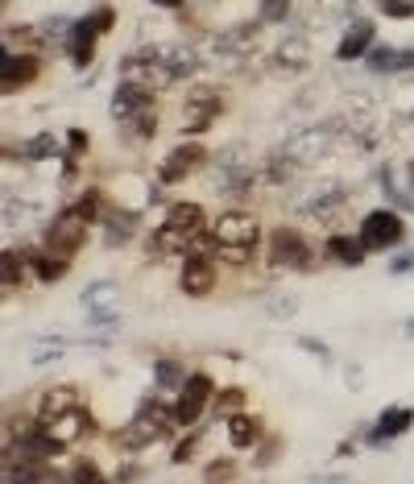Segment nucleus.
<instances>
[{
    "label": "nucleus",
    "mask_w": 414,
    "mask_h": 484,
    "mask_svg": "<svg viewBox=\"0 0 414 484\" xmlns=\"http://www.w3.org/2000/svg\"><path fill=\"white\" fill-rule=\"evenodd\" d=\"M212 233H216V261L228 265V270H249L257 257V249H261V220H257L253 212H240V207H228V212H220L216 220H212Z\"/></svg>",
    "instance_id": "obj_1"
},
{
    "label": "nucleus",
    "mask_w": 414,
    "mask_h": 484,
    "mask_svg": "<svg viewBox=\"0 0 414 484\" xmlns=\"http://www.w3.org/2000/svg\"><path fill=\"white\" fill-rule=\"evenodd\" d=\"M207 228V212L203 204H191V199H183V204H174L166 212V220L149 233V252L154 257H187L191 241H195L199 233Z\"/></svg>",
    "instance_id": "obj_2"
},
{
    "label": "nucleus",
    "mask_w": 414,
    "mask_h": 484,
    "mask_svg": "<svg viewBox=\"0 0 414 484\" xmlns=\"http://www.w3.org/2000/svg\"><path fill=\"white\" fill-rule=\"evenodd\" d=\"M112 30H117V5H108V0L96 5L91 13H83L80 21H71L67 33H62V46H67V59L75 62V71L96 62V42Z\"/></svg>",
    "instance_id": "obj_3"
},
{
    "label": "nucleus",
    "mask_w": 414,
    "mask_h": 484,
    "mask_svg": "<svg viewBox=\"0 0 414 484\" xmlns=\"http://www.w3.org/2000/svg\"><path fill=\"white\" fill-rule=\"evenodd\" d=\"M266 261L274 265V270L315 273L319 270V252H315V244L306 241V233H298L295 223H278L274 233L266 236Z\"/></svg>",
    "instance_id": "obj_4"
},
{
    "label": "nucleus",
    "mask_w": 414,
    "mask_h": 484,
    "mask_svg": "<svg viewBox=\"0 0 414 484\" xmlns=\"http://www.w3.org/2000/svg\"><path fill=\"white\" fill-rule=\"evenodd\" d=\"M224 108H228L224 88H216V83H195V88L187 91V100H183V133L187 137L207 133Z\"/></svg>",
    "instance_id": "obj_5"
},
{
    "label": "nucleus",
    "mask_w": 414,
    "mask_h": 484,
    "mask_svg": "<svg viewBox=\"0 0 414 484\" xmlns=\"http://www.w3.org/2000/svg\"><path fill=\"white\" fill-rule=\"evenodd\" d=\"M220 385L212 373H191L187 385L174 394V422L178 431H191L203 414H212V402H216Z\"/></svg>",
    "instance_id": "obj_6"
},
{
    "label": "nucleus",
    "mask_w": 414,
    "mask_h": 484,
    "mask_svg": "<svg viewBox=\"0 0 414 484\" xmlns=\"http://www.w3.org/2000/svg\"><path fill=\"white\" fill-rule=\"evenodd\" d=\"M88 228H91V223H83L80 215L71 212V207H62V212L46 223L42 249H50L54 257H67V261H75V257L83 252V244H88Z\"/></svg>",
    "instance_id": "obj_7"
},
{
    "label": "nucleus",
    "mask_w": 414,
    "mask_h": 484,
    "mask_svg": "<svg viewBox=\"0 0 414 484\" xmlns=\"http://www.w3.org/2000/svg\"><path fill=\"white\" fill-rule=\"evenodd\" d=\"M203 166H212V154H207V146L199 141V137H187V141H178V146L170 149L166 157H162L158 183L162 186H178V183H187L195 170H203Z\"/></svg>",
    "instance_id": "obj_8"
},
{
    "label": "nucleus",
    "mask_w": 414,
    "mask_h": 484,
    "mask_svg": "<svg viewBox=\"0 0 414 484\" xmlns=\"http://www.w3.org/2000/svg\"><path fill=\"white\" fill-rule=\"evenodd\" d=\"M361 241L369 252H390L406 241V220L390 207H373V212L361 220Z\"/></svg>",
    "instance_id": "obj_9"
},
{
    "label": "nucleus",
    "mask_w": 414,
    "mask_h": 484,
    "mask_svg": "<svg viewBox=\"0 0 414 484\" xmlns=\"http://www.w3.org/2000/svg\"><path fill=\"white\" fill-rule=\"evenodd\" d=\"M42 67L46 62L33 54V50H5V75H0V91L5 96H21L30 91L42 79Z\"/></svg>",
    "instance_id": "obj_10"
},
{
    "label": "nucleus",
    "mask_w": 414,
    "mask_h": 484,
    "mask_svg": "<svg viewBox=\"0 0 414 484\" xmlns=\"http://www.w3.org/2000/svg\"><path fill=\"white\" fill-rule=\"evenodd\" d=\"M158 91L149 88V83H141V79H120L117 91H112V117H117V125H128V120H137L141 112H149V108H158Z\"/></svg>",
    "instance_id": "obj_11"
},
{
    "label": "nucleus",
    "mask_w": 414,
    "mask_h": 484,
    "mask_svg": "<svg viewBox=\"0 0 414 484\" xmlns=\"http://www.w3.org/2000/svg\"><path fill=\"white\" fill-rule=\"evenodd\" d=\"M220 261L212 257H183L178 265V290L187 294V299H212L220 286Z\"/></svg>",
    "instance_id": "obj_12"
},
{
    "label": "nucleus",
    "mask_w": 414,
    "mask_h": 484,
    "mask_svg": "<svg viewBox=\"0 0 414 484\" xmlns=\"http://www.w3.org/2000/svg\"><path fill=\"white\" fill-rule=\"evenodd\" d=\"M327 265H344V270H361L369 261V249L361 241V233H327L324 241Z\"/></svg>",
    "instance_id": "obj_13"
},
{
    "label": "nucleus",
    "mask_w": 414,
    "mask_h": 484,
    "mask_svg": "<svg viewBox=\"0 0 414 484\" xmlns=\"http://www.w3.org/2000/svg\"><path fill=\"white\" fill-rule=\"evenodd\" d=\"M410 426H414V410L410 406H385L381 414H377V422L365 431V443L369 447H385L390 439H402Z\"/></svg>",
    "instance_id": "obj_14"
},
{
    "label": "nucleus",
    "mask_w": 414,
    "mask_h": 484,
    "mask_svg": "<svg viewBox=\"0 0 414 484\" xmlns=\"http://www.w3.org/2000/svg\"><path fill=\"white\" fill-rule=\"evenodd\" d=\"M332 141H335V137L327 133V128H303V133H290L287 137L282 154L295 157L298 166H311V162H319V157L332 149Z\"/></svg>",
    "instance_id": "obj_15"
},
{
    "label": "nucleus",
    "mask_w": 414,
    "mask_h": 484,
    "mask_svg": "<svg viewBox=\"0 0 414 484\" xmlns=\"http://www.w3.org/2000/svg\"><path fill=\"white\" fill-rule=\"evenodd\" d=\"M46 426V435L59 443V451H67V447H75L80 439H88L96 426H91V414H88V406H80V410H71V414H62V418H54V422H42Z\"/></svg>",
    "instance_id": "obj_16"
},
{
    "label": "nucleus",
    "mask_w": 414,
    "mask_h": 484,
    "mask_svg": "<svg viewBox=\"0 0 414 484\" xmlns=\"http://www.w3.org/2000/svg\"><path fill=\"white\" fill-rule=\"evenodd\" d=\"M373 46H377V25L373 21H353L348 33L340 38V46H335V59L340 62H361Z\"/></svg>",
    "instance_id": "obj_17"
},
{
    "label": "nucleus",
    "mask_w": 414,
    "mask_h": 484,
    "mask_svg": "<svg viewBox=\"0 0 414 484\" xmlns=\"http://www.w3.org/2000/svg\"><path fill=\"white\" fill-rule=\"evenodd\" d=\"M137 228H141L137 212H125V207L112 204L108 215H104V244H108V249H125V244L137 236Z\"/></svg>",
    "instance_id": "obj_18"
},
{
    "label": "nucleus",
    "mask_w": 414,
    "mask_h": 484,
    "mask_svg": "<svg viewBox=\"0 0 414 484\" xmlns=\"http://www.w3.org/2000/svg\"><path fill=\"white\" fill-rule=\"evenodd\" d=\"M80 406H83V394L75 385H50L38 402V418L42 422H54V418L71 414V410H80Z\"/></svg>",
    "instance_id": "obj_19"
},
{
    "label": "nucleus",
    "mask_w": 414,
    "mask_h": 484,
    "mask_svg": "<svg viewBox=\"0 0 414 484\" xmlns=\"http://www.w3.org/2000/svg\"><path fill=\"white\" fill-rule=\"evenodd\" d=\"M274 62L278 71H287V75H295V71L311 67V46H306V38H298V33H290V38H282L274 46Z\"/></svg>",
    "instance_id": "obj_20"
},
{
    "label": "nucleus",
    "mask_w": 414,
    "mask_h": 484,
    "mask_svg": "<svg viewBox=\"0 0 414 484\" xmlns=\"http://www.w3.org/2000/svg\"><path fill=\"white\" fill-rule=\"evenodd\" d=\"M261 439H266L261 418H253V414L228 418V443H232V451H257V443H261Z\"/></svg>",
    "instance_id": "obj_21"
},
{
    "label": "nucleus",
    "mask_w": 414,
    "mask_h": 484,
    "mask_svg": "<svg viewBox=\"0 0 414 484\" xmlns=\"http://www.w3.org/2000/svg\"><path fill=\"white\" fill-rule=\"evenodd\" d=\"M25 273H33L30 270V252L25 249H5V257H0V286H5V299L25 286Z\"/></svg>",
    "instance_id": "obj_22"
},
{
    "label": "nucleus",
    "mask_w": 414,
    "mask_h": 484,
    "mask_svg": "<svg viewBox=\"0 0 414 484\" xmlns=\"http://www.w3.org/2000/svg\"><path fill=\"white\" fill-rule=\"evenodd\" d=\"M369 71L377 75H394V71H414V50H398V46H373L365 54Z\"/></svg>",
    "instance_id": "obj_23"
},
{
    "label": "nucleus",
    "mask_w": 414,
    "mask_h": 484,
    "mask_svg": "<svg viewBox=\"0 0 414 484\" xmlns=\"http://www.w3.org/2000/svg\"><path fill=\"white\" fill-rule=\"evenodd\" d=\"M67 207H71L75 215H80L83 223H104V215H108V207H112V204H108V195L99 191V186H88V191H80Z\"/></svg>",
    "instance_id": "obj_24"
},
{
    "label": "nucleus",
    "mask_w": 414,
    "mask_h": 484,
    "mask_svg": "<svg viewBox=\"0 0 414 484\" xmlns=\"http://www.w3.org/2000/svg\"><path fill=\"white\" fill-rule=\"evenodd\" d=\"M187 365L178 356H158L154 360V389H162V394H178V389L187 385Z\"/></svg>",
    "instance_id": "obj_25"
},
{
    "label": "nucleus",
    "mask_w": 414,
    "mask_h": 484,
    "mask_svg": "<svg viewBox=\"0 0 414 484\" xmlns=\"http://www.w3.org/2000/svg\"><path fill=\"white\" fill-rule=\"evenodd\" d=\"M245 402H249V389L245 385H228V389H220L216 394V402H212V418H237V414H245Z\"/></svg>",
    "instance_id": "obj_26"
},
{
    "label": "nucleus",
    "mask_w": 414,
    "mask_h": 484,
    "mask_svg": "<svg viewBox=\"0 0 414 484\" xmlns=\"http://www.w3.org/2000/svg\"><path fill=\"white\" fill-rule=\"evenodd\" d=\"M59 154V141L50 133H38V137H30L21 149H13V157H25V162H38V157H54Z\"/></svg>",
    "instance_id": "obj_27"
},
{
    "label": "nucleus",
    "mask_w": 414,
    "mask_h": 484,
    "mask_svg": "<svg viewBox=\"0 0 414 484\" xmlns=\"http://www.w3.org/2000/svg\"><path fill=\"white\" fill-rule=\"evenodd\" d=\"M71 476H75V484H108V476L99 472V464L91 460V455H80V460H71Z\"/></svg>",
    "instance_id": "obj_28"
},
{
    "label": "nucleus",
    "mask_w": 414,
    "mask_h": 484,
    "mask_svg": "<svg viewBox=\"0 0 414 484\" xmlns=\"http://www.w3.org/2000/svg\"><path fill=\"white\" fill-rule=\"evenodd\" d=\"M112 294H117V286H112V281H91L80 302H83V310H99V307H108V302H112Z\"/></svg>",
    "instance_id": "obj_29"
},
{
    "label": "nucleus",
    "mask_w": 414,
    "mask_h": 484,
    "mask_svg": "<svg viewBox=\"0 0 414 484\" xmlns=\"http://www.w3.org/2000/svg\"><path fill=\"white\" fill-rule=\"evenodd\" d=\"M237 480V464L232 460H212L203 468V484H232Z\"/></svg>",
    "instance_id": "obj_30"
},
{
    "label": "nucleus",
    "mask_w": 414,
    "mask_h": 484,
    "mask_svg": "<svg viewBox=\"0 0 414 484\" xmlns=\"http://www.w3.org/2000/svg\"><path fill=\"white\" fill-rule=\"evenodd\" d=\"M257 9H261L266 25H282L290 17V0H257Z\"/></svg>",
    "instance_id": "obj_31"
},
{
    "label": "nucleus",
    "mask_w": 414,
    "mask_h": 484,
    "mask_svg": "<svg viewBox=\"0 0 414 484\" xmlns=\"http://www.w3.org/2000/svg\"><path fill=\"white\" fill-rule=\"evenodd\" d=\"M125 128H128L133 137H141V141H149V137L158 133V108H149V112H141V117H137V120H128Z\"/></svg>",
    "instance_id": "obj_32"
},
{
    "label": "nucleus",
    "mask_w": 414,
    "mask_h": 484,
    "mask_svg": "<svg viewBox=\"0 0 414 484\" xmlns=\"http://www.w3.org/2000/svg\"><path fill=\"white\" fill-rule=\"evenodd\" d=\"M381 17H394V21H410L414 17V0H377Z\"/></svg>",
    "instance_id": "obj_33"
},
{
    "label": "nucleus",
    "mask_w": 414,
    "mask_h": 484,
    "mask_svg": "<svg viewBox=\"0 0 414 484\" xmlns=\"http://www.w3.org/2000/svg\"><path fill=\"white\" fill-rule=\"evenodd\" d=\"M278 455H282V439H261V443H257V468H269L278 460Z\"/></svg>",
    "instance_id": "obj_34"
},
{
    "label": "nucleus",
    "mask_w": 414,
    "mask_h": 484,
    "mask_svg": "<svg viewBox=\"0 0 414 484\" xmlns=\"http://www.w3.org/2000/svg\"><path fill=\"white\" fill-rule=\"evenodd\" d=\"M266 310L274 315V319H287V315H295V310H298V299H295V294H278V299L266 302Z\"/></svg>",
    "instance_id": "obj_35"
},
{
    "label": "nucleus",
    "mask_w": 414,
    "mask_h": 484,
    "mask_svg": "<svg viewBox=\"0 0 414 484\" xmlns=\"http://www.w3.org/2000/svg\"><path fill=\"white\" fill-rule=\"evenodd\" d=\"M195 447H199V431H195V435H187V439H183V443L174 447V455H170V460H174V464H187L191 455H195Z\"/></svg>",
    "instance_id": "obj_36"
},
{
    "label": "nucleus",
    "mask_w": 414,
    "mask_h": 484,
    "mask_svg": "<svg viewBox=\"0 0 414 484\" xmlns=\"http://www.w3.org/2000/svg\"><path fill=\"white\" fill-rule=\"evenodd\" d=\"M67 149L75 157H83L88 154V128H71V137H67Z\"/></svg>",
    "instance_id": "obj_37"
},
{
    "label": "nucleus",
    "mask_w": 414,
    "mask_h": 484,
    "mask_svg": "<svg viewBox=\"0 0 414 484\" xmlns=\"http://www.w3.org/2000/svg\"><path fill=\"white\" fill-rule=\"evenodd\" d=\"M390 273H394V278H402V273H414V252H406V257H398V261L390 265Z\"/></svg>",
    "instance_id": "obj_38"
},
{
    "label": "nucleus",
    "mask_w": 414,
    "mask_h": 484,
    "mask_svg": "<svg viewBox=\"0 0 414 484\" xmlns=\"http://www.w3.org/2000/svg\"><path fill=\"white\" fill-rule=\"evenodd\" d=\"M311 484H356L353 476H319V480H311Z\"/></svg>",
    "instance_id": "obj_39"
},
{
    "label": "nucleus",
    "mask_w": 414,
    "mask_h": 484,
    "mask_svg": "<svg viewBox=\"0 0 414 484\" xmlns=\"http://www.w3.org/2000/svg\"><path fill=\"white\" fill-rule=\"evenodd\" d=\"M402 178H406V186H410V195H414V157L402 166Z\"/></svg>",
    "instance_id": "obj_40"
},
{
    "label": "nucleus",
    "mask_w": 414,
    "mask_h": 484,
    "mask_svg": "<svg viewBox=\"0 0 414 484\" xmlns=\"http://www.w3.org/2000/svg\"><path fill=\"white\" fill-rule=\"evenodd\" d=\"M154 5H158V9H183L187 0H154Z\"/></svg>",
    "instance_id": "obj_41"
}]
</instances>
